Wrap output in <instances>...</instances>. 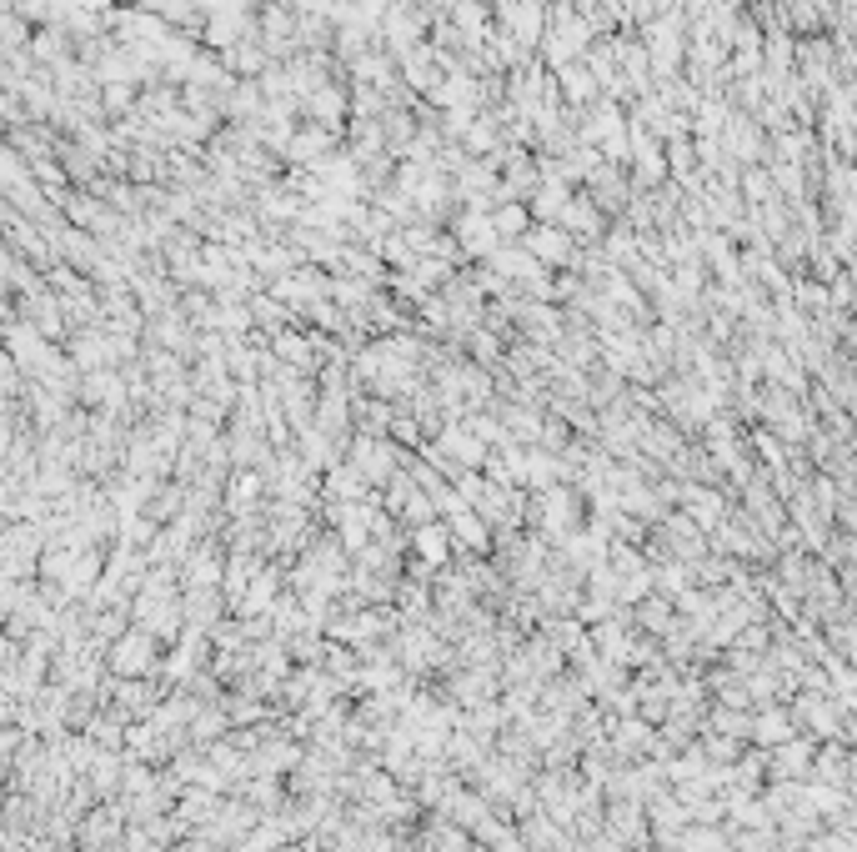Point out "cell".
Segmentation results:
<instances>
[{
  "mask_svg": "<svg viewBox=\"0 0 857 852\" xmlns=\"http://www.w3.org/2000/svg\"><path fill=\"white\" fill-rule=\"evenodd\" d=\"M497 226H502V231H522V226H527V211H522V206H507V211L497 216Z\"/></svg>",
  "mask_w": 857,
  "mask_h": 852,
  "instance_id": "obj_1",
  "label": "cell"
}]
</instances>
